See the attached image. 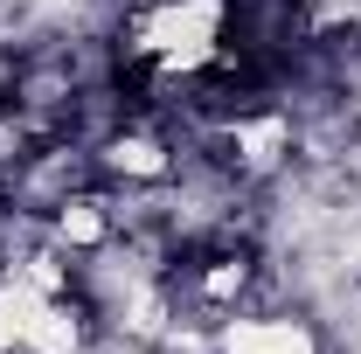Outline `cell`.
I'll use <instances>...</instances> for the list:
<instances>
[{
    "label": "cell",
    "mask_w": 361,
    "mask_h": 354,
    "mask_svg": "<svg viewBox=\"0 0 361 354\" xmlns=\"http://www.w3.org/2000/svg\"><path fill=\"white\" fill-rule=\"evenodd\" d=\"M126 56L160 77H209L229 56V0H146L126 14Z\"/></svg>",
    "instance_id": "1"
},
{
    "label": "cell",
    "mask_w": 361,
    "mask_h": 354,
    "mask_svg": "<svg viewBox=\"0 0 361 354\" xmlns=\"http://www.w3.org/2000/svg\"><path fill=\"white\" fill-rule=\"evenodd\" d=\"M216 354H319V334L299 312H229L216 326Z\"/></svg>",
    "instance_id": "2"
}]
</instances>
